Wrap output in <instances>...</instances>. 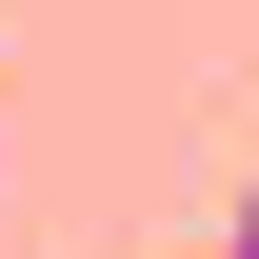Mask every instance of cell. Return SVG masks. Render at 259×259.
<instances>
[{"label": "cell", "mask_w": 259, "mask_h": 259, "mask_svg": "<svg viewBox=\"0 0 259 259\" xmlns=\"http://www.w3.org/2000/svg\"><path fill=\"white\" fill-rule=\"evenodd\" d=\"M220 259H259V199H239V220H220Z\"/></svg>", "instance_id": "1"}]
</instances>
